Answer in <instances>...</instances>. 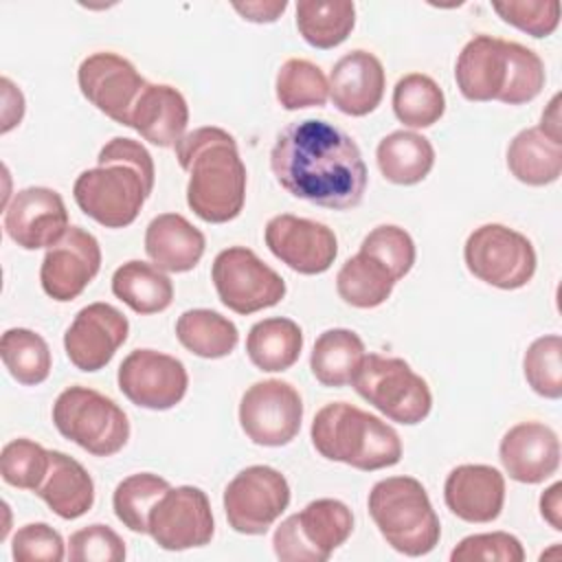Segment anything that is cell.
I'll return each instance as SVG.
<instances>
[{
	"mask_svg": "<svg viewBox=\"0 0 562 562\" xmlns=\"http://www.w3.org/2000/svg\"><path fill=\"white\" fill-rule=\"evenodd\" d=\"M270 169L290 195L334 211L358 206L369 182L356 140L323 119L285 125L272 145Z\"/></svg>",
	"mask_w": 562,
	"mask_h": 562,
	"instance_id": "cell-1",
	"label": "cell"
},
{
	"mask_svg": "<svg viewBox=\"0 0 562 562\" xmlns=\"http://www.w3.org/2000/svg\"><path fill=\"white\" fill-rule=\"evenodd\" d=\"M97 167L86 169L72 184L77 206L105 228L130 226L154 191L156 169L151 154L134 138L108 140Z\"/></svg>",
	"mask_w": 562,
	"mask_h": 562,
	"instance_id": "cell-2",
	"label": "cell"
},
{
	"mask_svg": "<svg viewBox=\"0 0 562 562\" xmlns=\"http://www.w3.org/2000/svg\"><path fill=\"white\" fill-rule=\"evenodd\" d=\"M173 149L178 165L189 173V209L209 224L235 220L246 202V165L235 136L206 125L184 134Z\"/></svg>",
	"mask_w": 562,
	"mask_h": 562,
	"instance_id": "cell-3",
	"label": "cell"
},
{
	"mask_svg": "<svg viewBox=\"0 0 562 562\" xmlns=\"http://www.w3.org/2000/svg\"><path fill=\"white\" fill-rule=\"evenodd\" d=\"M454 81L468 101L520 105L542 92L547 75L536 50L479 33L461 48L454 64Z\"/></svg>",
	"mask_w": 562,
	"mask_h": 562,
	"instance_id": "cell-4",
	"label": "cell"
},
{
	"mask_svg": "<svg viewBox=\"0 0 562 562\" xmlns=\"http://www.w3.org/2000/svg\"><path fill=\"white\" fill-rule=\"evenodd\" d=\"M310 437L316 452L327 461L364 472L391 468L402 459V441L395 428L347 402L323 406L314 415Z\"/></svg>",
	"mask_w": 562,
	"mask_h": 562,
	"instance_id": "cell-5",
	"label": "cell"
},
{
	"mask_svg": "<svg viewBox=\"0 0 562 562\" xmlns=\"http://www.w3.org/2000/svg\"><path fill=\"white\" fill-rule=\"evenodd\" d=\"M367 507L380 536L397 553L419 558L439 544V516L417 479L386 476L378 481L369 492Z\"/></svg>",
	"mask_w": 562,
	"mask_h": 562,
	"instance_id": "cell-6",
	"label": "cell"
},
{
	"mask_svg": "<svg viewBox=\"0 0 562 562\" xmlns=\"http://www.w3.org/2000/svg\"><path fill=\"white\" fill-rule=\"evenodd\" d=\"M53 424L61 437L94 457H112L130 439L125 411L112 397L79 384L57 395Z\"/></svg>",
	"mask_w": 562,
	"mask_h": 562,
	"instance_id": "cell-7",
	"label": "cell"
},
{
	"mask_svg": "<svg viewBox=\"0 0 562 562\" xmlns=\"http://www.w3.org/2000/svg\"><path fill=\"white\" fill-rule=\"evenodd\" d=\"M351 384L356 393L384 417L404 426L424 422L432 408L428 382L402 358L364 353Z\"/></svg>",
	"mask_w": 562,
	"mask_h": 562,
	"instance_id": "cell-8",
	"label": "cell"
},
{
	"mask_svg": "<svg viewBox=\"0 0 562 562\" xmlns=\"http://www.w3.org/2000/svg\"><path fill=\"white\" fill-rule=\"evenodd\" d=\"M353 531V514L338 498H316L288 516L272 536L281 562H325Z\"/></svg>",
	"mask_w": 562,
	"mask_h": 562,
	"instance_id": "cell-9",
	"label": "cell"
},
{
	"mask_svg": "<svg viewBox=\"0 0 562 562\" xmlns=\"http://www.w3.org/2000/svg\"><path fill=\"white\" fill-rule=\"evenodd\" d=\"M463 261L479 281L498 290H518L533 279L538 257L522 233L492 222L468 235Z\"/></svg>",
	"mask_w": 562,
	"mask_h": 562,
	"instance_id": "cell-10",
	"label": "cell"
},
{
	"mask_svg": "<svg viewBox=\"0 0 562 562\" xmlns=\"http://www.w3.org/2000/svg\"><path fill=\"white\" fill-rule=\"evenodd\" d=\"M211 279L220 301L235 314H255L285 296V281L246 246L217 252Z\"/></svg>",
	"mask_w": 562,
	"mask_h": 562,
	"instance_id": "cell-11",
	"label": "cell"
},
{
	"mask_svg": "<svg viewBox=\"0 0 562 562\" xmlns=\"http://www.w3.org/2000/svg\"><path fill=\"white\" fill-rule=\"evenodd\" d=\"M228 525L244 536H261L290 505L285 476L270 465H248L224 490Z\"/></svg>",
	"mask_w": 562,
	"mask_h": 562,
	"instance_id": "cell-12",
	"label": "cell"
},
{
	"mask_svg": "<svg viewBox=\"0 0 562 562\" xmlns=\"http://www.w3.org/2000/svg\"><path fill=\"white\" fill-rule=\"evenodd\" d=\"M303 400L283 380H261L248 386L239 402V426L244 435L266 448L288 446L301 430Z\"/></svg>",
	"mask_w": 562,
	"mask_h": 562,
	"instance_id": "cell-13",
	"label": "cell"
},
{
	"mask_svg": "<svg viewBox=\"0 0 562 562\" xmlns=\"http://www.w3.org/2000/svg\"><path fill=\"white\" fill-rule=\"evenodd\" d=\"M147 533L165 551L209 544L215 533L209 496L195 485L169 487L149 512Z\"/></svg>",
	"mask_w": 562,
	"mask_h": 562,
	"instance_id": "cell-14",
	"label": "cell"
},
{
	"mask_svg": "<svg viewBox=\"0 0 562 562\" xmlns=\"http://www.w3.org/2000/svg\"><path fill=\"white\" fill-rule=\"evenodd\" d=\"M121 393L147 411H169L182 402L189 375L176 356L156 349H134L119 364Z\"/></svg>",
	"mask_w": 562,
	"mask_h": 562,
	"instance_id": "cell-15",
	"label": "cell"
},
{
	"mask_svg": "<svg viewBox=\"0 0 562 562\" xmlns=\"http://www.w3.org/2000/svg\"><path fill=\"white\" fill-rule=\"evenodd\" d=\"M81 94L105 116L121 125H130L132 108L136 105L147 81L138 75L136 66L112 53L99 50L88 55L77 70Z\"/></svg>",
	"mask_w": 562,
	"mask_h": 562,
	"instance_id": "cell-16",
	"label": "cell"
},
{
	"mask_svg": "<svg viewBox=\"0 0 562 562\" xmlns=\"http://www.w3.org/2000/svg\"><path fill=\"white\" fill-rule=\"evenodd\" d=\"M263 239L270 252L299 274H323L338 255V239L329 226L292 213L270 217Z\"/></svg>",
	"mask_w": 562,
	"mask_h": 562,
	"instance_id": "cell-17",
	"label": "cell"
},
{
	"mask_svg": "<svg viewBox=\"0 0 562 562\" xmlns=\"http://www.w3.org/2000/svg\"><path fill=\"white\" fill-rule=\"evenodd\" d=\"M101 270V246L81 226H68L64 237L42 259V290L59 303L77 299Z\"/></svg>",
	"mask_w": 562,
	"mask_h": 562,
	"instance_id": "cell-18",
	"label": "cell"
},
{
	"mask_svg": "<svg viewBox=\"0 0 562 562\" xmlns=\"http://www.w3.org/2000/svg\"><path fill=\"white\" fill-rule=\"evenodd\" d=\"M68 231L64 198L48 187L20 189L4 206V233L24 250L50 248Z\"/></svg>",
	"mask_w": 562,
	"mask_h": 562,
	"instance_id": "cell-19",
	"label": "cell"
},
{
	"mask_svg": "<svg viewBox=\"0 0 562 562\" xmlns=\"http://www.w3.org/2000/svg\"><path fill=\"white\" fill-rule=\"evenodd\" d=\"M127 334L130 323L114 305L90 303L75 314L64 334V349L79 371L92 373L114 358Z\"/></svg>",
	"mask_w": 562,
	"mask_h": 562,
	"instance_id": "cell-20",
	"label": "cell"
},
{
	"mask_svg": "<svg viewBox=\"0 0 562 562\" xmlns=\"http://www.w3.org/2000/svg\"><path fill=\"white\" fill-rule=\"evenodd\" d=\"M498 457L509 479L536 485L558 472L560 439L542 422H520L503 435Z\"/></svg>",
	"mask_w": 562,
	"mask_h": 562,
	"instance_id": "cell-21",
	"label": "cell"
},
{
	"mask_svg": "<svg viewBox=\"0 0 562 562\" xmlns=\"http://www.w3.org/2000/svg\"><path fill=\"white\" fill-rule=\"evenodd\" d=\"M443 501L465 522H492L505 505V479L485 463L457 465L446 476Z\"/></svg>",
	"mask_w": 562,
	"mask_h": 562,
	"instance_id": "cell-22",
	"label": "cell"
},
{
	"mask_svg": "<svg viewBox=\"0 0 562 562\" xmlns=\"http://www.w3.org/2000/svg\"><path fill=\"white\" fill-rule=\"evenodd\" d=\"M386 88L382 61L369 50H351L342 55L329 75V97L334 105L347 116L371 114Z\"/></svg>",
	"mask_w": 562,
	"mask_h": 562,
	"instance_id": "cell-23",
	"label": "cell"
},
{
	"mask_svg": "<svg viewBox=\"0 0 562 562\" xmlns=\"http://www.w3.org/2000/svg\"><path fill=\"white\" fill-rule=\"evenodd\" d=\"M189 125L182 92L167 83H147L130 114V125L156 147H176Z\"/></svg>",
	"mask_w": 562,
	"mask_h": 562,
	"instance_id": "cell-24",
	"label": "cell"
},
{
	"mask_svg": "<svg viewBox=\"0 0 562 562\" xmlns=\"http://www.w3.org/2000/svg\"><path fill=\"white\" fill-rule=\"evenodd\" d=\"M206 248L204 233L180 213L156 215L145 231V252L165 272L193 270Z\"/></svg>",
	"mask_w": 562,
	"mask_h": 562,
	"instance_id": "cell-25",
	"label": "cell"
},
{
	"mask_svg": "<svg viewBox=\"0 0 562 562\" xmlns=\"http://www.w3.org/2000/svg\"><path fill=\"white\" fill-rule=\"evenodd\" d=\"M35 494L64 520H75L90 512L94 503V481L72 457L50 450V463Z\"/></svg>",
	"mask_w": 562,
	"mask_h": 562,
	"instance_id": "cell-26",
	"label": "cell"
},
{
	"mask_svg": "<svg viewBox=\"0 0 562 562\" xmlns=\"http://www.w3.org/2000/svg\"><path fill=\"white\" fill-rule=\"evenodd\" d=\"M507 169L522 184H551L562 173V143L549 138L540 127L520 130L507 145Z\"/></svg>",
	"mask_w": 562,
	"mask_h": 562,
	"instance_id": "cell-27",
	"label": "cell"
},
{
	"mask_svg": "<svg viewBox=\"0 0 562 562\" xmlns=\"http://www.w3.org/2000/svg\"><path fill=\"white\" fill-rule=\"evenodd\" d=\"M380 173L393 184H417L435 165V147L430 140L411 130L386 134L375 149Z\"/></svg>",
	"mask_w": 562,
	"mask_h": 562,
	"instance_id": "cell-28",
	"label": "cell"
},
{
	"mask_svg": "<svg viewBox=\"0 0 562 562\" xmlns=\"http://www.w3.org/2000/svg\"><path fill=\"white\" fill-rule=\"evenodd\" d=\"M303 331L285 316L257 321L246 336L248 360L266 373L288 371L301 356Z\"/></svg>",
	"mask_w": 562,
	"mask_h": 562,
	"instance_id": "cell-29",
	"label": "cell"
},
{
	"mask_svg": "<svg viewBox=\"0 0 562 562\" xmlns=\"http://www.w3.org/2000/svg\"><path fill=\"white\" fill-rule=\"evenodd\" d=\"M112 292L136 314L165 312L173 301V283L165 270L147 261H125L112 274Z\"/></svg>",
	"mask_w": 562,
	"mask_h": 562,
	"instance_id": "cell-30",
	"label": "cell"
},
{
	"mask_svg": "<svg viewBox=\"0 0 562 562\" xmlns=\"http://www.w3.org/2000/svg\"><path fill=\"white\" fill-rule=\"evenodd\" d=\"M364 358L362 338L345 327L323 331L312 349L310 369L323 386L340 389L353 382Z\"/></svg>",
	"mask_w": 562,
	"mask_h": 562,
	"instance_id": "cell-31",
	"label": "cell"
},
{
	"mask_svg": "<svg viewBox=\"0 0 562 562\" xmlns=\"http://www.w3.org/2000/svg\"><path fill=\"white\" fill-rule=\"evenodd\" d=\"M294 13L301 37L321 50L342 44L356 24V4L349 0H299Z\"/></svg>",
	"mask_w": 562,
	"mask_h": 562,
	"instance_id": "cell-32",
	"label": "cell"
},
{
	"mask_svg": "<svg viewBox=\"0 0 562 562\" xmlns=\"http://www.w3.org/2000/svg\"><path fill=\"white\" fill-rule=\"evenodd\" d=\"M176 336L187 351L209 360L228 356L239 342L235 323L206 307L182 312L176 321Z\"/></svg>",
	"mask_w": 562,
	"mask_h": 562,
	"instance_id": "cell-33",
	"label": "cell"
},
{
	"mask_svg": "<svg viewBox=\"0 0 562 562\" xmlns=\"http://www.w3.org/2000/svg\"><path fill=\"white\" fill-rule=\"evenodd\" d=\"M393 274L373 257L358 252L349 257L342 268L336 274V290L338 296L358 310H371L382 305L393 288H395Z\"/></svg>",
	"mask_w": 562,
	"mask_h": 562,
	"instance_id": "cell-34",
	"label": "cell"
},
{
	"mask_svg": "<svg viewBox=\"0 0 562 562\" xmlns=\"http://www.w3.org/2000/svg\"><path fill=\"white\" fill-rule=\"evenodd\" d=\"M393 112L406 127H430L446 112V97L439 83L424 72H408L393 88Z\"/></svg>",
	"mask_w": 562,
	"mask_h": 562,
	"instance_id": "cell-35",
	"label": "cell"
},
{
	"mask_svg": "<svg viewBox=\"0 0 562 562\" xmlns=\"http://www.w3.org/2000/svg\"><path fill=\"white\" fill-rule=\"evenodd\" d=\"M0 356L11 378L24 386L42 384L50 373V349L46 340L33 329H7L0 340Z\"/></svg>",
	"mask_w": 562,
	"mask_h": 562,
	"instance_id": "cell-36",
	"label": "cell"
},
{
	"mask_svg": "<svg viewBox=\"0 0 562 562\" xmlns=\"http://www.w3.org/2000/svg\"><path fill=\"white\" fill-rule=\"evenodd\" d=\"M274 90L283 110L321 108L327 103L329 81L314 61L290 57L277 72Z\"/></svg>",
	"mask_w": 562,
	"mask_h": 562,
	"instance_id": "cell-37",
	"label": "cell"
},
{
	"mask_svg": "<svg viewBox=\"0 0 562 562\" xmlns=\"http://www.w3.org/2000/svg\"><path fill=\"white\" fill-rule=\"evenodd\" d=\"M169 481L151 474V472H136L123 479L114 494L112 507L116 518L134 533H147V518L156 501L169 490Z\"/></svg>",
	"mask_w": 562,
	"mask_h": 562,
	"instance_id": "cell-38",
	"label": "cell"
},
{
	"mask_svg": "<svg viewBox=\"0 0 562 562\" xmlns=\"http://www.w3.org/2000/svg\"><path fill=\"white\" fill-rule=\"evenodd\" d=\"M525 380L533 393L547 400L562 397V338L547 334L536 338L522 358Z\"/></svg>",
	"mask_w": 562,
	"mask_h": 562,
	"instance_id": "cell-39",
	"label": "cell"
},
{
	"mask_svg": "<svg viewBox=\"0 0 562 562\" xmlns=\"http://www.w3.org/2000/svg\"><path fill=\"white\" fill-rule=\"evenodd\" d=\"M48 463L50 450L26 437L11 439L0 452L2 481L18 490L35 492L48 472Z\"/></svg>",
	"mask_w": 562,
	"mask_h": 562,
	"instance_id": "cell-40",
	"label": "cell"
},
{
	"mask_svg": "<svg viewBox=\"0 0 562 562\" xmlns=\"http://www.w3.org/2000/svg\"><path fill=\"white\" fill-rule=\"evenodd\" d=\"M360 252L380 261L395 281L406 277L415 263V241L395 224H380L369 231L360 244Z\"/></svg>",
	"mask_w": 562,
	"mask_h": 562,
	"instance_id": "cell-41",
	"label": "cell"
},
{
	"mask_svg": "<svg viewBox=\"0 0 562 562\" xmlns=\"http://www.w3.org/2000/svg\"><path fill=\"white\" fill-rule=\"evenodd\" d=\"M492 9L512 26L531 37H547L560 24V4L555 0H505Z\"/></svg>",
	"mask_w": 562,
	"mask_h": 562,
	"instance_id": "cell-42",
	"label": "cell"
},
{
	"mask_svg": "<svg viewBox=\"0 0 562 562\" xmlns=\"http://www.w3.org/2000/svg\"><path fill=\"white\" fill-rule=\"evenodd\" d=\"M452 562H522L525 549L520 540L507 531H487L465 536L450 553Z\"/></svg>",
	"mask_w": 562,
	"mask_h": 562,
	"instance_id": "cell-43",
	"label": "cell"
},
{
	"mask_svg": "<svg viewBox=\"0 0 562 562\" xmlns=\"http://www.w3.org/2000/svg\"><path fill=\"white\" fill-rule=\"evenodd\" d=\"M68 558L72 562H121L125 560V542L108 525H88L70 536Z\"/></svg>",
	"mask_w": 562,
	"mask_h": 562,
	"instance_id": "cell-44",
	"label": "cell"
},
{
	"mask_svg": "<svg viewBox=\"0 0 562 562\" xmlns=\"http://www.w3.org/2000/svg\"><path fill=\"white\" fill-rule=\"evenodd\" d=\"M11 555L15 562H59L64 538L46 522H29L13 533Z\"/></svg>",
	"mask_w": 562,
	"mask_h": 562,
	"instance_id": "cell-45",
	"label": "cell"
},
{
	"mask_svg": "<svg viewBox=\"0 0 562 562\" xmlns=\"http://www.w3.org/2000/svg\"><path fill=\"white\" fill-rule=\"evenodd\" d=\"M233 9L248 22L270 24L277 22L279 15L288 9L285 0H255V2H235Z\"/></svg>",
	"mask_w": 562,
	"mask_h": 562,
	"instance_id": "cell-46",
	"label": "cell"
},
{
	"mask_svg": "<svg viewBox=\"0 0 562 562\" xmlns=\"http://www.w3.org/2000/svg\"><path fill=\"white\" fill-rule=\"evenodd\" d=\"M2 86V134H7L11 127L20 125L22 116H24V97L20 92V88L13 86V81L9 77H2L0 81Z\"/></svg>",
	"mask_w": 562,
	"mask_h": 562,
	"instance_id": "cell-47",
	"label": "cell"
},
{
	"mask_svg": "<svg viewBox=\"0 0 562 562\" xmlns=\"http://www.w3.org/2000/svg\"><path fill=\"white\" fill-rule=\"evenodd\" d=\"M540 514L551 525V529L562 531V483L555 481L540 496Z\"/></svg>",
	"mask_w": 562,
	"mask_h": 562,
	"instance_id": "cell-48",
	"label": "cell"
},
{
	"mask_svg": "<svg viewBox=\"0 0 562 562\" xmlns=\"http://www.w3.org/2000/svg\"><path fill=\"white\" fill-rule=\"evenodd\" d=\"M560 92L558 94H553L551 97V101L547 103V108L542 110V116H540V130L549 136V138H553V140H558V143H562V116H560Z\"/></svg>",
	"mask_w": 562,
	"mask_h": 562,
	"instance_id": "cell-49",
	"label": "cell"
}]
</instances>
